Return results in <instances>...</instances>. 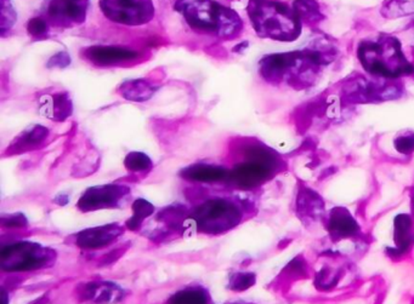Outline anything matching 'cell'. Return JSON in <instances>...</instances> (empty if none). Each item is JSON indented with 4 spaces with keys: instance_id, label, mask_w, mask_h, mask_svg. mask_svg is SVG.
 <instances>
[{
    "instance_id": "cell-1",
    "label": "cell",
    "mask_w": 414,
    "mask_h": 304,
    "mask_svg": "<svg viewBox=\"0 0 414 304\" xmlns=\"http://www.w3.org/2000/svg\"><path fill=\"white\" fill-rule=\"evenodd\" d=\"M188 26L198 33L210 34L217 38H235L243 28L236 11L219 4L215 0H179L175 5Z\"/></svg>"
},
{
    "instance_id": "cell-2",
    "label": "cell",
    "mask_w": 414,
    "mask_h": 304,
    "mask_svg": "<svg viewBox=\"0 0 414 304\" xmlns=\"http://www.w3.org/2000/svg\"><path fill=\"white\" fill-rule=\"evenodd\" d=\"M357 58L371 76L384 79L414 73V67L401 48L399 39L381 34L378 38L363 40L357 49Z\"/></svg>"
},
{
    "instance_id": "cell-3",
    "label": "cell",
    "mask_w": 414,
    "mask_h": 304,
    "mask_svg": "<svg viewBox=\"0 0 414 304\" xmlns=\"http://www.w3.org/2000/svg\"><path fill=\"white\" fill-rule=\"evenodd\" d=\"M322 65L308 50L274 53L261 58L260 74L271 84L287 83L295 89L313 85Z\"/></svg>"
},
{
    "instance_id": "cell-4",
    "label": "cell",
    "mask_w": 414,
    "mask_h": 304,
    "mask_svg": "<svg viewBox=\"0 0 414 304\" xmlns=\"http://www.w3.org/2000/svg\"><path fill=\"white\" fill-rule=\"evenodd\" d=\"M248 15L261 38L293 42L301 34V21L293 8L275 0H251Z\"/></svg>"
},
{
    "instance_id": "cell-5",
    "label": "cell",
    "mask_w": 414,
    "mask_h": 304,
    "mask_svg": "<svg viewBox=\"0 0 414 304\" xmlns=\"http://www.w3.org/2000/svg\"><path fill=\"white\" fill-rule=\"evenodd\" d=\"M245 160L230 170L227 181L242 189H251L269 181L279 171L281 160L272 149L263 144H251L245 153Z\"/></svg>"
},
{
    "instance_id": "cell-6",
    "label": "cell",
    "mask_w": 414,
    "mask_h": 304,
    "mask_svg": "<svg viewBox=\"0 0 414 304\" xmlns=\"http://www.w3.org/2000/svg\"><path fill=\"white\" fill-rule=\"evenodd\" d=\"M242 212L230 200L214 199L203 203L188 222L193 229L204 233H222L240 223Z\"/></svg>"
},
{
    "instance_id": "cell-7",
    "label": "cell",
    "mask_w": 414,
    "mask_h": 304,
    "mask_svg": "<svg viewBox=\"0 0 414 304\" xmlns=\"http://www.w3.org/2000/svg\"><path fill=\"white\" fill-rule=\"evenodd\" d=\"M391 81L394 79L376 78L373 81L362 76L349 78L342 85V101L350 105H360L396 100L402 96V89Z\"/></svg>"
},
{
    "instance_id": "cell-8",
    "label": "cell",
    "mask_w": 414,
    "mask_h": 304,
    "mask_svg": "<svg viewBox=\"0 0 414 304\" xmlns=\"http://www.w3.org/2000/svg\"><path fill=\"white\" fill-rule=\"evenodd\" d=\"M53 260L50 248L32 242L11 244L1 250V269L6 271H35Z\"/></svg>"
},
{
    "instance_id": "cell-9",
    "label": "cell",
    "mask_w": 414,
    "mask_h": 304,
    "mask_svg": "<svg viewBox=\"0 0 414 304\" xmlns=\"http://www.w3.org/2000/svg\"><path fill=\"white\" fill-rule=\"evenodd\" d=\"M102 12L107 19L126 26H141L154 19L151 0H100Z\"/></svg>"
},
{
    "instance_id": "cell-10",
    "label": "cell",
    "mask_w": 414,
    "mask_h": 304,
    "mask_svg": "<svg viewBox=\"0 0 414 304\" xmlns=\"http://www.w3.org/2000/svg\"><path fill=\"white\" fill-rule=\"evenodd\" d=\"M129 194V189L121 185H106L92 187L84 192L78 201L77 208L82 212L118 208L122 200Z\"/></svg>"
},
{
    "instance_id": "cell-11",
    "label": "cell",
    "mask_w": 414,
    "mask_h": 304,
    "mask_svg": "<svg viewBox=\"0 0 414 304\" xmlns=\"http://www.w3.org/2000/svg\"><path fill=\"white\" fill-rule=\"evenodd\" d=\"M87 10L88 0H50L47 14L51 24L72 27L84 22Z\"/></svg>"
},
{
    "instance_id": "cell-12",
    "label": "cell",
    "mask_w": 414,
    "mask_h": 304,
    "mask_svg": "<svg viewBox=\"0 0 414 304\" xmlns=\"http://www.w3.org/2000/svg\"><path fill=\"white\" fill-rule=\"evenodd\" d=\"M327 230L334 242L356 238L361 234V227L351 212L345 208H336L329 212Z\"/></svg>"
},
{
    "instance_id": "cell-13",
    "label": "cell",
    "mask_w": 414,
    "mask_h": 304,
    "mask_svg": "<svg viewBox=\"0 0 414 304\" xmlns=\"http://www.w3.org/2000/svg\"><path fill=\"white\" fill-rule=\"evenodd\" d=\"M83 58L95 66H115L124 62L134 61L139 53L122 47H90L82 51Z\"/></svg>"
},
{
    "instance_id": "cell-14",
    "label": "cell",
    "mask_w": 414,
    "mask_h": 304,
    "mask_svg": "<svg viewBox=\"0 0 414 304\" xmlns=\"http://www.w3.org/2000/svg\"><path fill=\"white\" fill-rule=\"evenodd\" d=\"M394 247H388L386 253L394 258H401L411 251L414 245V224L410 214H400L394 219Z\"/></svg>"
},
{
    "instance_id": "cell-15",
    "label": "cell",
    "mask_w": 414,
    "mask_h": 304,
    "mask_svg": "<svg viewBox=\"0 0 414 304\" xmlns=\"http://www.w3.org/2000/svg\"><path fill=\"white\" fill-rule=\"evenodd\" d=\"M123 229L119 224H106L95 228L84 229L77 234V245L82 248H100L113 243Z\"/></svg>"
},
{
    "instance_id": "cell-16",
    "label": "cell",
    "mask_w": 414,
    "mask_h": 304,
    "mask_svg": "<svg viewBox=\"0 0 414 304\" xmlns=\"http://www.w3.org/2000/svg\"><path fill=\"white\" fill-rule=\"evenodd\" d=\"M81 295L84 300L92 301L97 304H111L123 300L126 291L112 282L92 281L84 286Z\"/></svg>"
},
{
    "instance_id": "cell-17",
    "label": "cell",
    "mask_w": 414,
    "mask_h": 304,
    "mask_svg": "<svg viewBox=\"0 0 414 304\" xmlns=\"http://www.w3.org/2000/svg\"><path fill=\"white\" fill-rule=\"evenodd\" d=\"M230 175V170L226 167L210 164H193L191 167L183 169L180 172V176L191 182H212L227 181Z\"/></svg>"
},
{
    "instance_id": "cell-18",
    "label": "cell",
    "mask_w": 414,
    "mask_h": 304,
    "mask_svg": "<svg viewBox=\"0 0 414 304\" xmlns=\"http://www.w3.org/2000/svg\"><path fill=\"white\" fill-rule=\"evenodd\" d=\"M40 110L47 118L56 121H63L72 115V102L67 92H58L53 95L45 96L42 101Z\"/></svg>"
},
{
    "instance_id": "cell-19",
    "label": "cell",
    "mask_w": 414,
    "mask_h": 304,
    "mask_svg": "<svg viewBox=\"0 0 414 304\" xmlns=\"http://www.w3.org/2000/svg\"><path fill=\"white\" fill-rule=\"evenodd\" d=\"M297 211L303 219H316L323 214L324 203L315 190L303 188L299 192Z\"/></svg>"
},
{
    "instance_id": "cell-20",
    "label": "cell",
    "mask_w": 414,
    "mask_h": 304,
    "mask_svg": "<svg viewBox=\"0 0 414 304\" xmlns=\"http://www.w3.org/2000/svg\"><path fill=\"white\" fill-rule=\"evenodd\" d=\"M158 89V85H156L151 81L146 79H136V81H128L123 83L118 92L121 94L122 97L126 100L134 101V102H144L149 100L154 92Z\"/></svg>"
},
{
    "instance_id": "cell-21",
    "label": "cell",
    "mask_w": 414,
    "mask_h": 304,
    "mask_svg": "<svg viewBox=\"0 0 414 304\" xmlns=\"http://www.w3.org/2000/svg\"><path fill=\"white\" fill-rule=\"evenodd\" d=\"M305 50H308L322 66H327L337 58L336 44L333 43L332 39L328 38L327 35H320L313 38Z\"/></svg>"
},
{
    "instance_id": "cell-22",
    "label": "cell",
    "mask_w": 414,
    "mask_h": 304,
    "mask_svg": "<svg viewBox=\"0 0 414 304\" xmlns=\"http://www.w3.org/2000/svg\"><path fill=\"white\" fill-rule=\"evenodd\" d=\"M49 130L40 125H34L28 128L24 133L19 135L17 141L13 144V151L15 152H26L32 148L38 147L40 143L45 141L48 137Z\"/></svg>"
},
{
    "instance_id": "cell-23",
    "label": "cell",
    "mask_w": 414,
    "mask_h": 304,
    "mask_svg": "<svg viewBox=\"0 0 414 304\" xmlns=\"http://www.w3.org/2000/svg\"><path fill=\"white\" fill-rule=\"evenodd\" d=\"M293 9L301 24H317L324 19L317 0H294Z\"/></svg>"
},
{
    "instance_id": "cell-24",
    "label": "cell",
    "mask_w": 414,
    "mask_h": 304,
    "mask_svg": "<svg viewBox=\"0 0 414 304\" xmlns=\"http://www.w3.org/2000/svg\"><path fill=\"white\" fill-rule=\"evenodd\" d=\"M209 295L202 287H188L174 294L167 304H209Z\"/></svg>"
},
{
    "instance_id": "cell-25",
    "label": "cell",
    "mask_w": 414,
    "mask_h": 304,
    "mask_svg": "<svg viewBox=\"0 0 414 304\" xmlns=\"http://www.w3.org/2000/svg\"><path fill=\"white\" fill-rule=\"evenodd\" d=\"M131 211L133 214L131 219L126 221V227L131 230H139L144 219H149V216L154 214V206L146 199H138L133 203Z\"/></svg>"
},
{
    "instance_id": "cell-26",
    "label": "cell",
    "mask_w": 414,
    "mask_h": 304,
    "mask_svg": "<svg viewBox=\"0 0 414 304\" xmlns=\"http://www.w3.org/2000/svg\"><path fill=\"white\" fill-rule=\"evenodd\" d=\"M414 14V0H388L381 8V15L386 19H399Z\"/></svg>"
},
{
    "instance_id": "cell-27",
    "label": "cell",
    "mask_w": 414,
    "mask_h": 304,
    "mask_svg": "<svg viewBox=\"0 0 414 304\" xmlns=\"http://www.w3.org/2000/svg\"><path fill=\"white\" fill-rule=\"evenodd\" d=\"M124 165L131 172H146L152 169V160L144 153L131 152L124 159Z\"/></svg>"
},
{
    "instance_id": "cell-28",
    "label": "cell",
    "mask_w": 414,
    "mask_h": 304,
    "mask_svg": "<svg viewBox=\"0 0 414 304\" xmlns=\"http://www.w3.org/2000/svg\"><path fill=\"white\" fill-rule=\"evenodd\" d=\"M340 280V274L336 269L324 267L315 276V286L318 290H331Z\"/></svg>"
},
{
    "instance_id": "cell-29",
    "label": "cell",
    "mask_w": 414,
    "mask_h": 304,
    "mask_svg": "<svg viewBox=\"0 0 414 304\" xmlns=\"http://www.w3.org/2000/svg\"><path fill=\"white\" fill-rule=\"evenodd\" d=\"M256 276L254 273L251 271H241V273H236L231 276L230 279V289L236 292H242V291L248 290L251 289V286L256 285Z\"/></svg>"
},
{
    "instance_id": "cell-30",
    "label": "cell",
    "mask_w": 414,
    "mask_h": 304,
    "mask_svg": "<svg viewBox=\"0 0 414 304\" xmlns=\"http://www.w3.org/2000/svg\"><path fill=\"white\" fill-rule=\"evenodd\" d=\"M394 147L400 154H412L414 153V133L406 131L396 136L394 140Z\"/></svg>"
},
{
    "instance_id": "cell-31",
    "label": "cell",
    "mask_w": 414,
    "mask_h": 304,
    "mask_svg": "<svg viewBox=\"0 0 414 304\" xmlns=\"http://www.w3.org/2000/svg\"><path fill=\"white\" fill-rule=\"evenodd\" d=\"M27 32L33 38L43 39L48 37L49 24L43 17H33L27 24Z\"/></svg>"
},
{
    "instance_id": "cell-32",
    "label": "cell",
    "mask_w": 414,
    "mask_h": 304,
    "mask_svg": "<svg viewBox=\"0 0 414 304\" xmlns=\"http://www.w3.org/2000/svg\"><path fill=\"white\" fill-rule=\"evenodd\" d=\"M15 19H16V14L9 0H3L1 1V33L4 34L5 29L13 27Z\"/></svg>"
},
{
    "instance_id": "cell-33",
    "label": "cell",
    "mask_w": 414,
    "mask_h": 304,
    "mask_svg": "<svg viewBox=\"0 0 414 304\" xmlns=\"http://www.w3.org/2000/svg\"><path fill=\"white\" fill-rule=\"evenodd\" d=\"M1 223L8 228H24L27 226V219L22 214H9L1 219Z\"/></svg>"
},
{
    "instance_id": "cell-34",
    "label": "cell",
    "mask_w": 414,
    "mask_h": 304,
    "mask_svg": "<svg viewBox=\"0 0 414 304\" xmlns=\"http://www.w3.org/2000/svg\"><path fill=\"white\" fill-rule=\"evenodd\" d=\"M71 63V58L67 53H58L56 55H53V58H50L48 62L49 68H53V67H58V68H66Z\"/></svg>"
},
{
    "instance_id": "cell-35",
    "label": "cell",
    "mask_w": 414,
    "mask_h": 304,
    "mask_svg": "<svg viewBox=\"0 0 414 304\" xmlns=\"http://www.w3.org/2000/svg\"><path fill=\"white\" fill-rule=\"evenodd\" d=\"M1 296H3V301H4V304H6V298H8V297H6V292H5L4 290H3V294H1Z\"/></svg>"
}]
</instances>
